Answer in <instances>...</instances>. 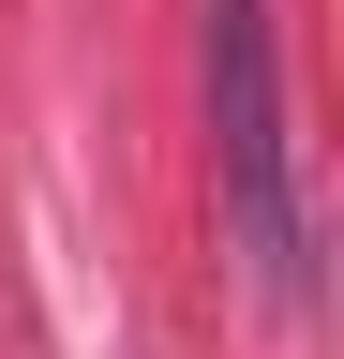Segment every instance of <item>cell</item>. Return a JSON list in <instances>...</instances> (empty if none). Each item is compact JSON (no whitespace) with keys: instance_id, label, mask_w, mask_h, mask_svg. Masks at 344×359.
Listing matches in <instances>:
<instances>
[{"instance_id":"cell-1","label":"cell","mask_w":344,"mask_h":359,"mask_svg":"<svg viewBox=\"0 0 344 359\" xmlns=\"http://www.w3.org/2000/svg\"><path fill=\"white\" fill-rule=\"evenodd\" d=\"M209 165H225V240L254 269V299L299 314L315 299V195H299V135H284L270 0H209Z\"/></svg>"}]
</instances>
